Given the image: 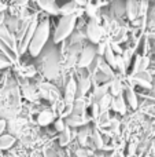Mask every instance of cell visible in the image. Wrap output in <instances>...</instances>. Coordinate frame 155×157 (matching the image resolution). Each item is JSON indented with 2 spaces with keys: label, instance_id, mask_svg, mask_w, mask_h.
I'll return each mask as SVG.
<instances>
[{
  "label": "cell",
  "instance_id": "1f68e13d",
  "mask_svg": "<svg viewBox=\"0 0 155 157\" xmlns=\"http://www.w3.org/2000/svg\"><path fill=\"white\" fill-rule=\"evenodd\" d=\"M13 65V63L10 62V61L7 59V58L4 57L3 54H0V69H5V68H10V66Z\"/></svg>",
  "mask_w": 155,
  "mask_h": 157
},
{
  "label": "cell",
  "instance_id": "4316f807",
  "mask_svg": "<svg viewBox=\"0 0 155 157\" xmlns=\"http://www.w3.org/2000/svg\"><path fill=\"white\" fill-rule=\"evenodd\" d=\"M115 68H118L120 72H122V73L126 72V63L124 62V59H122L121 55H115Z\"/></svg>",
  "mask_w": 155,
  "mask_h": 157
},
{
  "label": "cell",
  "instance_id": "d6a6232c",
  "mask_svg": "<svg viewBox=\"0 0 155 157\" xmlns=\"http://www.w3.org/2000/svg\"><path fill=\"white\" fill-rule=\"evenodd\" d=\"M65 128H66V125H65V123H63L62 117H60V119H58L56 121H55V130H56V131L62 132V131L65 130Z\"/></svg>",
  "mask_w": 155,
  "mask_h": 157
},
{
  "label": "cell",
  "instance_id": "f1b7e54d",
  "mask_svg": "<svg viewBox=\"0 0 155 157\" xmlns=\"http://www.w3.org/2000/svg\"><path fill=\"white\" fill-rule=\"evenodd\" d=\"M93 141H95V145H96V147H103V139H102V136H100V132H99L98 130H95L93 131Z\"/></svg>",
  "mask_w": 155,
  "mask_h": 157
},
{
  "label": "cell",
  "instance_id": "d590c367",
  "mask_svg": "<svg viewBox=\"0 0 155 157\" xmlns=\"http://www.w3.org/2000/svg\"><path fill=\"white\" fill-rule=\"evenodd\" d=\"M99 113H100V112H99V106H98V103L95 102V103L92 105V116L96 119V117L99 116Z\"/></svg>",
  "mask_w": 155,
  "mask_h": 157
},
{
  "label": "cell",
  "instance_id": "9a60e30c",
  "mask_svg": "<svg viewBox=\"0 0 155 157\" xmlns=\"http://www.w3.org/2000/svg\"><path fill=\"white\" fill-rule=\"evenodd\" d=\"M54 121V113H52L51 110H43L40 112V114H38L37 117V123L40 125H48L51 124V123Z\"/></svg>",
  "mask_w": 155,
  "mask_h": 157
},
{
  "label": "cell",
  "instance_id": "ee69618b",
  "mask_svg": "<svg viewBox=\"0 0 155 157\" xmlns=\"http://www.w3.org/2000/svg\"><path fill=\"white\" fill-rule=\"evenodd\" d=\"M147 2H148V0H147Z\"/></svg>",
  "mask_w": 155,
  "mask_h": 157
},
{
  "label": "cell",
  "instance_id": "5b68a950",
  "mask_svg": "<svg viewBox=\"0 0 155 157\" xmlns=\"http://www.w3.org/2000/svg\"><path fill=\"white\" fill-rule=\"evenodd\" d=\"M96 58V48L92 46H87L84 47V50L80 54V59H78V66L80 68H85L89 66L91 63L95 61Z\"/></svg>",
  "mask_w": 155,
  "mask_h": 157
},
{
  "label": "cell",
  "instance_id": "d4e9b609",
  "mask_svg": "<svg viewBox=\"0 0 155 157\" xmlns=\"http://www.w3.org/2000/svg\"><path fill=\"white\" fill-rule=\"evenodd\" d=\"M70 138H71L70 131H69V128L66 127L65 130L62 131L60 136H59V144H60V146H66V145H67L69 142H70Z\"/></svg>",
  "mask_w": 155,
  "mask_h": 157
},
{
  "label": "cell",
  "instance_id": "f35d334b",
  "mask_svg": "<svg viewBox=\"0 0 155 157\" xmlns=\"http://www.w3.org/2000/svg\"><path fill=\"white\" fill-rule=\"evenodd\" d=\"M5 130V121L4 120H0V135H2V132Z\"/></svg>",
  "mask_w": 155,
  "mask_h": 157
},
{
  "label": "cell",
  "instance_id": "60d3db41",
  "mask_svg": "<svg viewBox=\"0 0 155 157\" xmlns=\"http://www.w3.org/2000/svg\"><path fill=\"white\" fill-rule=\"evenodd\" d=\"M16 3H19V4H22V3H26V0H16Z\"/></svg>",
  "mask_w": 155,
  "mask_h": 157
},
{
  "label": "cell",
  "instance_id": "52a82bcc",
  "mask_svg": "<svg viewBox=\"0 0 155 157\" xmlns=\"http://www.w3.org/2000/svg\"><path fill=\"white\" fill-rule=\"evenodd\" d=\"M82 13H84V7L80 8V6L76 4L74 2H70V3H67V4L59 7V14H62L63 17L65 15H76V17H78V15H81Z\"/></svg>",
  "mask_w": 155,
  "mask_h": 157
},
{
  "label": "cell",
  "instance_id": "74e56055",
  "mask_svg": "<svg viewBox=\"0 0 155 157\" xmlns=\"http://www.w3.org/2000/svg\"><path fill=\"white\" fill-rule=\"evenodd\" d=\"M73 2L76 3V4H78L80 7H84V6L87 4V2H88V0H73Z\"/></svg>",
  "mask_w": 155,
  "mask_h": 157
},
{
  "label": "cell",
  "instance_id": "b9f144b4",
  "mask_svg": "<svg viewBox=\"0 0 155 157\" xmlns=\"http://www.w3.org/2000/svg\"><path fill=\"white\" fill-rule=\"evenodd\" d=\"M0 157H3V155H2V150H0Z\"/></svg>",
  "mask_w": 155,
  "mask_h": 157
},
{
  "label": "cell",
  "instance_id": "9c48e42d",
  "mask_svg": "<svg viewBox=\"0 0 155 157\" xmlns=\"http://www.w3.org/2000/svg\"><path fill=\"white\" fill-rule=\"evenodd\" d=\"M77 91V83L74 78H70L65 90V103H74Z\"/></svg>",
  "mask_w": 155,
  "mask_h": 157
},
{
  "label": "cell",
  "instance_id": "cb8c5ba5",
  "mask_svg": "<svg viewBox=\"0 0 155 157\" xmlns=\"http://www.w3.org/2000/svg\"><path fill=\"white\" fill-rule=\"evenodd\" d=\"M107 92H109V83L103 84V86H99L98 88L95 90V101L98 102V101L100 99L103 95H106Z\"/></svg>",
  "mask_w": 155,
  "mask_h": 157
},
{
  "label": "cell",
  "instance_id": "f546056e",
  "mask_svg": "<svg viewBox=\"0 0 155 157\" xmlns=\"http://www.w3.org/2000/svg\"><path fill=\"white\" fill-rule=\"evenodd\" d=\"M148 65H150V58L148 57H142L140 58V65H139V72L147 71Z\"/></svg>",
  "mask_w": 155,
  "mask_h": 157
},
{
  "label": "cell",
  "instance_id": "8992f818",
  "mask_svg": "<svg viewBox=\"0 0 155 157\" xmlns=\"http://www.w3.org/2000/svg\"><path fill=\"white\" fill-rule=\"evenodd\" d=\"M0 51H2V54L4 55V57L7 58L11 63L18 62V59H19L18 51H16L15 48H13V47H10L7 43H4L3 40H0Z\"/></svg>",
  "mask_w": 155,
  "mask_h": 157
},
{
  "label": "cell",
  "instance_id": "6da1fadb",
  "mask_svg": "<svg viewBox=\"0 0 155 157\" xmlns=\"http://www.w3.org/2000/svg\"><path fill=\"white\" fill-rule=\"evenodd\" d=\"M48 36H49V22L47 19H44V21L37 24L34 35H33L32 40L29 43V47H27L32 57H37L41 52L43 47L45 46L47 40H48Z\"/></svg>",
  "mask_w": 155,
  "mask_h": 157
},
{
  "label": "cell",
  "instance_id": "277c9868",
  "mask_svg": "<svg viewBox=\"0 0 155 157\" xmlns=\"http://www.w3.org/2000/svg\"><path fill=\"white\" fill-rule=\"evenodd\" d=\"M37 24H38L37 18L34 17V18L26 25V29H25V32H23V37H22L21 43L18 44V54H23L27 50L30 40H32L33 35H34V30H36V28H37Z\"/></svg>",
  "mask_w": 155,
  "mask_h": 157
},
{
  "label": "cell",
  "instance_id": "ab89813d",
  "mask_svg": "<svg viewBox=\"0 0 155 157\" xmlns=\"http://www.w3.org/2000/svg\"><path fill=\"white\" fill-rule=\"evenodd\" d=\"M3 22H4V13L0 11V25H3Z\"/></svg>",
  "mask_w": 155,
  "mask_h": 157
},
{
  "label": "cell",
  "instance_id": "7c38bea8",
  "mask_svg": "<svg viewBox=\"0 0 155 157\" xmlns=\"http://www.w3.org/2000/svg\"><path fill=\"white\" fill-rule=\"evenodd\" d=\"M126 14L131 21H136L139 17V0H128L126 3Z\"/></svg>",
  "mask_w": 155,
  "mask_h": 157
},
{
  "label": "cell",
  "instance_id": "5bb4252c",
  "mask_svg": "<svg viewBox=\"0 0 155 157\" xmlns=\"http://www.w3.org/2000/svg\"><path fill=\"white\" fill-rule=\"evenodd\" d=\"M91 87V80L88 77H82L78 81V86H77V91H76V98H84V95L88 92Z\"/></svg>",
  "mask_w": 155,
  "mask_h": 157
},
{
  "label": "cell",
  "instance_id": "484cf974",
  "mask_svg": "<svg viewBox=\"0 0 155 157\" xmlns=\"http://www.w3.org/2000/svg\"><path fill=\"white\" fill-rule=\"evenodd\" d=\"M98 66H99L100 73H104L106 76H109V77L113 76V71H111V68L106 63V61H98Z\"/></svg>",
  "mask_w": 155,
  "mask_h": 157
},
{
  "label": "cell",
  "instance_id": "ffe728a7",
  "mask_svg": "<svg viewBox=\"0 0 155 157\" xmlns=\"http://www.w3.org/2000/svg\"><path fill=\"white\" fill-rule=\"evenodd\" d=\"M15 145V138L13 135H0V150H7Z\"/></svg>",
  "mask_w": 155,
  "mask_h": 157
},
{
  "label": "cell",
  "instance_id": "603a6c76",
  "mask_svg": "<svg viewBox=\"0 0 155 157\" xmlns=\"http://www.w3.org/2000/svg\"><path fill=\"white\" fill-rule=\"evenodd\" d=\"M110 114H109V110L107 112H102V113H99V116L96 117V121H98V125L100 128L106 127V125L110 124Z\"/></svg>",
  "mask_w": 155,
  "mask_h": 157
},
{
  "label": "cell",
  "instance_id": "30bf717a",
  "mask_svg": "<svg viewBox=\"0 0 155 157\" xmlns=\"http://www.w3.org/2000/svg\"><path fill=\"white\" fill-rule=\"evenodd\" d=\"M37 4L41 10H44L45 13L51 14V15H58L59 14V7L56 6V3L54 0H37Z\"/></svg>",
  "mask_w": 155,
  "mask_h": 157
},
{
  "label": "cell",
  "instance_id": "4fadbf2b",
  "mask_svg": "<svg viewBox=\"0 0 155 157\" xmlns=\"http://www.w3.org/2000/svg\"><path fill=\"white\" fill-rule=\"evenodd\" d=\"M122 91H124V86L120 78H113L111 81H109V94L111 97H117V95L122 94Z\"/></svg>",
  "mask_w": 155,
  "mask_h": 157
},
{
  "label": "cell",
  "instance_id": "836d02e7",
  "mask_svg": "<svg viewBox=\"0 0 155 157\" xmlns=\"http://www.w3.org/2000/svg\"><path fill=\"white\" fill-rule=\"evenodd\" d=\"M22 73H23V76H33V75H34V68H33V66H27V68H25L23 69V72H22Z\"/></svg>",
  "mask_w": 155,
  "mask_h": 157
},
{
  "label": "cell",
  "instance_id": "8fae6325",
  "mask_svg": "<svg viewBox=\"0 0 155 157\" xmlns=\"http://www.w3.org/2000/svg\"><path fill=\"white\" fill-rule=\"evenodd\" d=\"M110 108H111L114 112H117V113H121V114L126 113V105H125V99H124L122 94L117 95V97H113Z\"/></svg>",
  "mask_w": 155,
  "mask_h": 157
},
{
  "label": "cell",
  "instance_id": "83f0119b",
  "mask_svg": "<svg viewBox=\"0 0 155 157\" xmlns=\"http://www.w3.org/2000/svg\"><path fill=\"white\" fill-rule=\"evenodd\" d=\"M147 10H148L147 0H139V17H144Z\"/></svg>",
  "mask_w": 155,
  "mask_h": 157
},
{
  "label": "cell",
  "instance_id": "ba28073f",
  "mask_svg": "<svg viewBox=\"0 0 155 157\" xmlns=\"http://www.w3.org/2000/svg\"><path fill=\"white\" fill-rule=\"evenodd\" d=\"M0 40H3L10 47H13V48H15L16 51H18V41H16L15 36H14L5 26H3V25H0Z\"/></svg>",
  "mask_w": 155,
  "mask_h": 157
},
{
  "label": "cell",
  "instance_id": "3957f363",
  "mask_svg": "<svg viewBox=\"0 0 155 157\" xmlns=\"http://www.w3.org/2000/svg\"><path fill=\"white\" fill-rule=\"evenodd\" d=\"M106 35L104 32V28L99 25V22L93 21V19H89L87 25V37L92 41L93 44H98L103 40V36Z\"/></svg>",
  "mask_w": 155,
  "mask_h": 157
},
{
  "label": "cell",
  "instance_id": "d6986e66",
  "mask_svg": "<svg viewBox=\"0 0 155 157\" xmlns=\"http://www.w3.org/2000/svg\"><path fill=\"white\" fill-rule=\"evenodd\" d=\"M98 8H99V4H95V3H92V2L88 0L87 4L84 6V13L87 14L91 19H93V18L98 17Z\"/></svg>",
  "mask_w": 155,
  "mask_h": 157
},
{
  "label": "cell",
  "instance_id": "7bdbcfd3",
  "mask_svg": "<svg viewBox=\"0 0 155 157\" xmlns=\"http://www.w3.org/2000/svg\"><path fill=\"white\" fill-rule=\"evenodd\" d=\"M98 2H99V3H100V0H98ZM99 3H98V4H99Z\"/></svg>",
  "mask_w": 155,
  "mask_h": 157
},
{
  "label": "cell",
  "instance_id": "e0dca14e",
  "mask_svg": "<svg viewBox=\"0 0 155 157\" xmlns=\"http://www.w3.org/2000/svg\"><path fill=\"white\" fill-rule=\"evenodd\" d=\"M87 117H82V114H73V116H70L67 119V125H70V127H78V125H84L88 123Z\"/></svg>",
  "mask_w": 155,
  "mask_h": 157
},
{
  "label": "cell",
  "instance_id": "44dd1931",
  "mask_svg": "<svg viewBox=\"0 0 155 157\" xmlns=\"http://www.w3.org/2000/svg\"><path fill=\"white\" fill-rule=\"evenodd\" d=\"M103 57H104V61H106L107 65L111 66V68H115V54H114V51L111 50V46H110V43L107 44L106 51H104Z\"/></svg>",
  "mask_w": 155,
  "mask_h": 157
},
{
  "label": "cell",
  "instance_id": "ac0fdd59",
  "mask_svg": "<svg viewBox=\"0 0 155 157\" xmlns=\"http://www.w3.org/2000/svg\"><path fill=\"white\" fill-rule=\"evenodd\" d=\"M111 99H113V97L111 95L109 94V92H107L106 95H103V97L100 98V99L98 101V106H99V112H107L110 109V105H111Z\"/></svg>",
  "mask_w": 155,
  "mask_h": 157
},
{
  "label": "cell",
  "instance_id": "e575fe53",
  "mask_svg": "<svg viewBox=\"0 0 155 157\" xmlns=\"http://www.w3.org/2000/svg\"><path fill=\"white\" fill-rule=\"evenodd\" d=\"M110 128H111V132L113 131H118V127H120V123L117 120H110Z\"/></svg>",
  "mask_w": 155,
  "mask_h": 157
},
{
  "label": "cell",
  "instance_id": "7a4b0ae2",
  "mask_svg": "<svg viewBox=\"0 0 155 157\" xmlns=\"http://www.w3.org/2000/svg\"><path fill=\"white\" fill-rule=\"evenodd\" d=\"M77 17L76 15H65L60 18L59 24H58L56 29H55L54 35V43H60L65 39H67L69 36L73 33L74 26H76Z\"/></svg>",
  "mask_w": 155,
  "mask_h": 157
},
{
  "label": "cell",
  "instance_id": "2e32d148",
  "mask_svg": "<svg viewBox=\"0 0 155 157\" xmlns=\"http://www.w3.org/2000/svg\"><path fill=\"white\" fill-rule=\"evenodd\" d=\"M23 97L26 98L27 101L36 102V101H38V98H40V94H38V91L33 86H25L23 87Z\"/></svg>",
  "mask_w": 155,
  "mask_h": 157
},
{
  "label": "cell",
  "instance_id": "4dcf8cb0",
  "mask_svg": "<svg viewBox=\"0 0 155 157\" xmlns=\"http://www.w3.org/2000/svg\"><path fill=\"white\" fill-rule=\"evenodd\" d=\"M107 44H109V41H103L102 40L100 43H98V48H96V54H99L100 57H103L104 51H106V47Z\"/></svg>",
  "mask_w": 155,
  "mask_h": 157
},
{
  "label": "cell",
  "instance_id": "7402d4cb",
  "mask_svg": "<svg viewBox=\"0 0 155 157\" xmlns=\"http://www.w3.org/2000/svg\"><path fill=\"white\" fill-rule=\"evenodd\" d=\"M125 92H126V101L129 102L131 108L136 109L137 105H139V102H137V97H136V92H135L132 88H126Z\"/></svg>",
  "mask_w": 155,
  "mask_h": 157
},
{
  "label": "cell",
  "instance_id": "8d00e7d4",
  "mask_svg": "<svg viewBox=\"0 0 155 157\" xmlns=\"http://www.w3.org/2000/svg\"><path fill=\"white\" fill-rule=\"evenodd\" d=\"M76 153H77V156H78V157H88V156L91 155V152H88V150H84V149H78Z\"/></svg>",
  "mask_w": 155,
  "mask_h": 157
}]
</instances>
